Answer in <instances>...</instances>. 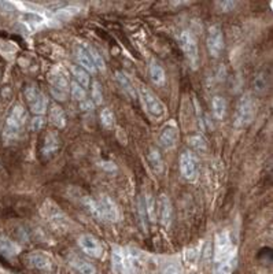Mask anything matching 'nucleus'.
<instances>
[{
	"label": "nucleus",
	"instance_id": "f257e3e1",
	"mask_svg": "<svg viewBox=\"0 0 273 274\" xmlns=\"http://www.w3.org/2000/svg\"><path fill=\"white\" fill-rule=\"evenodd\" d=\"M26 118H28V114L21 104H17L11 110L9 118L6 121L5 130H3V139L7 144L14 143L20 137V133H21L22 128L26 122Z\"/></svg>",
	"mask_w": 273,
	"mask_h": 274
},
{
	"label": "nucleus",
	"instance_id": "f03ea898",
	"mask_svg": "<svg viewBox=\"0 0 273 274\" xmlns=\"http://www.w3.org/2000/svg\"><path fill=\"white\" fill-rule=\"evenodd\" d=\"M256 116V102L251 95H244L240 97L239 103L236 106L235 126L236 128H246L251 124Z\"/></svg>",
	"mask_w": 273,
	"mask_h": 274
},
{
	"label": "nucleus",
	"instance_id": "7ed1b4c3",
	"mask_svg": "<svg viewBox=\"0 0 273 274\" xmlns=\"http://www.w3.org/2000/svg\"><path fill=\"white\" fill-rule=\"evenodd\" d=\"M42 212L44 218L50 222L55 229L58 230H69L70 228V220L69 217L65 216V212L54 204L52 202H46L43 204Z\"/></svg>",
	"mask_w": 273,
	"mask_h": 274
},
{
	"label": "nucleus",
	"instance_id": "20e7f679",
	"mask_svg": "<svg viewBox=\"0 0 273 274\" xmlns=\"http://www.w3.org/2000/svg\"><path fill=\"white\" fill-rule=\"evenodd\" d=\"M25 97L29 104L30 111L36 114L37 116H42L47 111L48 106V99L42 91H38L36 85H29L25 89Z\"/></svg>",
	"mask_w": 273,
	"mask_h": 274
},
{
	"label": "nucleus",
	"instance_id": "39448f33",
	"mask_svg": "<svg viewBox=\"0 0 273 274\" xmlns=\"http://www.w3.org/2000/svg\"><path fill=\"white\" fill-rule=\"evenodd\" d=\"M51 95L59 102L66 100L69 91H70V84L67 80L66 74L61 70H55L51 74Z\"/></svg>",
	"mask_w": 273,
	"mask_h": 274
},
{
	"label": "nucleus",
	"instance_id": "423d86ee",
	"mask_svg": "<svg viewBox=\"0 0 273 274\" xmlns=\"http://www.w3.org/2000/svg\"><path fill=\"white\" fill-rule=\"evenodd\" d=\"M96 207L101 220L109 221V222H117L120 220V211H118L117 204L114 203V200L107 195H102L96 200Z\"/></svg>",
	"mask_w": 273,
	"mask_h": 274
},
{
	"label": "nucleus",
	"instance_id": "0eeeda50",
	"mask_svg": "<svg viewBox=\"0 0 273 274\" xmlns=\"http://www.w3.org/2000/svg\"><path fill=\"white\" fill-rule=\"evenodd\" d=\"M139 95L140 97H142V102H143L144 107H146V110H147L151 115L154 116L164 115L165 112L164 104L161 103V100L158 99V97H157L148 88L146 87L140 88Z\"/></svg>",
	"mask_w": 273,
	"mask_h": 274
},
{
	"label": "nucleus",
	"instance_id": "6e6552de",
	"mask_svg": "<svg viewBox=\"0 0 273 274\" xmlns=\"http://www.w3.org/2000/svg\"><path fill=\"white\" fill-rule=\"evenodd\" d=\"M207 50L211 56H220L224 50V34L221 28L217 25L210 26L209 34H207Z\"/></svg>",
	"mask_w": 273,
	"mask_h": 274
},
{
	"label": "nucleus",
	"instance_id": "1a4fd4ad",
	"mask_svg": "<svg viewBox=\"0 0 273 274\" xmlns=\"http://www.w3.org/2000/svg\"><path fill=\"white\" fill-rule=\"evenodd\" d=\"M180 44L181 48H183V52H184V55L188 59V62L191 63V66L197 67L199 55H198L197 42L192 37V34L189 33V32H183L180 34Z\"/></svg>",
	"mask_w": 273,
	"mask_h": 274
},
{
	"label": "nucleus",
	"instance_id": "9d476101",
	"mask_svg": "<svg viewBox=\"0 0 273 274\" xmlns=\"http://www.w3.org/2000/svg\"><path fill=\"white\" fill-rule=\"evenodd\" d=\"M232 258L231 240L227 232L219 233L216 236V259L221 262H227Z\"/></svg>",
	"mask_w": 273,
	"mask_h": 274
},
{
	"label": "nucleus",
	"instance_id": "9b49d317",
	"mask_svg": "<svg viewBox=\"0 0 273 274\" xmlns=\"http://www.w3.org/2000/svg\"><path fill=\"white\" fill-rule=\"evenodd\" d=\"M79 245L85 253H88L89 257L101 258L103 253V247H102L101 241L92 234H81L79 237Z\"/></svg>",
	"mask_w": 273,
	"mask_h": 274
},
{
	"label": "nucleus",
	"instance_id": "f8f14e48",
	"mask_svg": "<svg viewBox=\"0 0 273 274\" xmlns=\"http://www.w3.org/2000/svg\"><path fill=\"white\" fill-rule=\"evenodd\" d=\"M157 217L162 224V226L168 228L172 224L173 218V208L172 203L166 195H161L158 202H157Z\"/></svg>",
	"mask_w": 273,
	"mask_h": 274
},
{
	"label": "nucleus",
	"instance_id": "ddd939ff",
	"mask_svg": "<svg viewBox=\"0 0 273 274\" xmlns=\"http://www.w3.org/2000/svg\"><path fill=\"white\" fill-rule=\"evenodd\" d=\"M180 170L181 174L185 180L193 181L197 179L198 174V166L197 159L191 152H183L180 156Z\"/></svg>",
	"mask_w": 273,
	"mask_h": 274
},
{
	"label": "nucleus",
	"instance_id": "4468645a",
	"mask_svg": "<svg viewBox=\"0 0 273 274\" xmlns=\"http://www.w3.org/2000/svg\"><path fill=\"white\" fill-rule=\"evenodd\" d=\"M179 140V130L176 126H166V128L161 132L158 143L164 150H172L174 148Z\"/></svg>",
	"mask_w": 273,
	"mask_h": 274
},
{
	"label": "nucleus",
	"instance_id": "2eb2a0df",
	"mask_svg": "<svg viewBox=\"0 0 273 274\" xmlns=\"http://www.w3.org/2000/svg\"><path fill=\"white\" fill-rule=\"evenodd\" d=\"M26 261L29 263V266L38 270H51L52 267V262H51L50 257H47L46 253L43 252H30L26 257Z\"/></svg>",
	"mask_w": 273,
	"mask_h": 274
},
{
	"label": "nucleus",
	"instance_id": "dca6fc26",
	"mask_svg": "<svg viewBox=\"0 0 273 274\" xmlns=\"http://www.w3.org/2000/svg\"><path fill=\"white\" fill-rule=\"evenodd\" d=\"M20 252H21V248H20V245L15 241H13L7 236L0 234V253L3 257L15 258Z\"/></svg>",
	"mask_w": 273,
	"mask_h": 274
},
{
	"label": "nucleus",
	"instance_id": "f3484780",
	"mask_svg": "<svg viewBox=\"0 0 273 274\" xmlns=\"http://www.w3.org/2000/svg\"><path fill=\"white\" fill-rule=\"evenodd\" d=\"M69 263L73 269L79 271L80 274H96V269L92 263H89L88 261H85L81 257L77 255H70L69 257Z\"/></svg>",
	"mask_w": 273,
	"mask_h": 274
},
{
	"label": "nucleus",
	"instance_id": "a211bd4d",
	"mask_svg": "<svg viewBox=\"0 0 273 274\" xmlns=\"http://www.w3.org/2000/svg\"><path fill=\"white\" fill-rule=\"evenodd\" d=\"M77 54V59H79V63H80V66L84 69L87 73H95L96 70V67L93 65L92 58H91V54H89L88 48H85L83 46H79L76 50Z\"/></svg>",
	"mask_w": 273,
	"mask_h": 274
},
{
	"label": "nucleus",
	"instance_id": "6ab92c4d",
	"mask_svg": "<svg viewBox=\"0 0 273 274\" xmlns=\"http://www.w3.org/2000/svg\"><path fill=\"white\" fill-rule=\"evenodd\" d=\"M59 150V136L56 132H50L44 139V146H43V155L46 158H50Z\"/></svg>",
	"mask_w": 273,
	"mask_h": 274
},
{
	"label": "nucleus",
	"instance_id": "aec40b11",
	"mask_svg": "<svg viewBox=\"0 0 273 274\" xmlns=\"http://www.w3.org/2000/svg\"><path fill=\"white\" fill-rule=\"evenodd\" d=\"M50 121L51 124L55 125L58 129H63L66 126V115H65V111L61 106H58L56 103L51 104L50 108Z\"/></svg>",
	"mask_w": 273,
	"mask_h": 274
},
{
	"label": "nucleus",
	"instance_id": "412c9836",
	"mask_svg": "<svg viewBox=\"0 0 273 274\" xmlns=\"http://www.w3.org/2000/svg\"><path fill=\"white\" fill-rule=\"evenodd\" d=\"M148 73H150V79H151L152 83L158 85V87H162L165 81H166V74H165L164 67L161 66L157 61H152V62L150 63Z\"/></svg>",
	"mask_w": 273,
	"mask_h": 274
},
{
	"label": "nucleus",
	"instance_id": "4be33fe9",
	"mask_svg": "<svg viewBox=\"0 0 273 274\" xmlns=\"http://www.w3.org/2000/svg\"><path fill=\"white\" fill-rule=\"evenodd\" d=\"M148 162H150L152 170L155 171L157 174H161L164 171V159H162L160 151L155 150V148H150V151H148Z\"/></svg>",
	"mask_w": 273,
	"mask_h": 274
},
{
	"label": "nucleus",
	"instance_id": "5701e85b",
	"mask_svg": "<svg viewBox=\"0 0 273 274\" xmlns=\"http://www.w3.org/2000/svg\"><path fill=\"white\" fill-rule=\"evenodd\" d=\"M115 79H117L120 87H121V89L125 92L126 95L129 96V97H134V96H136V91H134L133 84H132V81L129 80V77H126L125 73L117 71V73H115Z\"/></svg>",
	"mask_w": 273,
	"mask_h": 274
},
{
	"label": "nucleus",
	"instance_id": "b1692460",
	"mask_svg": "<svg viewBox=\"0 0 273 274\" xmlns=\"http://www.w3.org/2000/svg\"><path fill=\"white\" fill-rule=\"evenodd\" d=\"M211 110H213V115L216 120H223L227 112V102L223 96H215L213 102H211Z\"/></svg>",
	"mask_w": 273,
	"mask_h": 274
},
{
	"label": "nucleus",
	"instance_id": "393cba45",
	"mask_svg": "<svg viewBox=\"0 0 273 274\" xmlns=\"http://www.w3.org/2000/svg\"><path fill=\"white\" fill-rule=\"evenodd\" d=\"M72 74L73 77L76 79V83L80 84L84 89L89 87V83H91V80H89V73H87L83 67L79 66V65H73Z\"/></svg>",
	"mask_w": 273,
	"mask_h": 274
},
{
	"label": "nucleus",
	"instance_id": "a878e982",
	"mask_svg": "<svg viewBox=\"0 0 273 274\" xmlns=\"http://www.w3.org/2000/svg\"><path fill=\"white\" fill-rule=\"evenodd\" d=\"M146 212H147V218L151 222H157V202L151 195L146 196Z\"/></svg>",
	"mask_w": 273,
	"mask_h": 274
},
{
	"label": "nucleus",
	"instance_id": "bb28decb",
	"mask_svg": "<svg viewBox=\"0 0 273 274\" xmlns=\"http://www.w3.org/2000/svg\"><path fill=\"white\" fill-rule=\"evenodd\" d=\"M115 122V116H114L113 111L110 108H103L101 112V124L105 126L106 129H111Z\"/></svg>",
	"mask_w": 273,
	"mask_h": 274
},
{
	"label": "nucleus",
	"instance_id": "cd10ccee",
	"mask_svg": "<svg viewBox=\"0 0 273 274\" xmlns=\"http://www.w3.org/2000/svg\"><path fill=\"white\" fill-rule=\"evenodd\" d=\"M70 92H72L73 99L80 102V103L87 99V92H85L84 88L81 87L80 84H77L76 81H73V83L70 84Z\"/></svg>",
	"mask_w": 273,
	"mask_h": 274
},
{
	"label": "nucleus",
	"instance_id": "c85d7f7f",
	"mask_svg": "<svg viewBox=\"0 0 273 274\" xmlns=\"http://www.w3.org/2000/svg\"><path fill=\"white\" fill-rule=\"evenodd\" d=\"M188 144L192 147L193 150H197V151H206V148H207L206 140H205V139H203L202 136H199V134H193V136H189L188 137Z\"/></svg>",
	"mask_w": 273,
	"mask_h": 274
},
{
	"label": "nucleus",
	"instance_id": "c756f323",
	"mask_svg": "<svg viewBox=\"0 0 273 274\" xmlns=\"http://www.w3.org/2000/svg\"><path fill=\"white\" fill-rule=\"evenodd\" d=\"M138 216H139L142 228H143L144 230H147V212H146V206H144L143 198H139V200H138Z\"/></svg>",
	"mask_w": 273,
	"mask_h": 274
},
{
	"label": "nucleus",
	"instance_id": "7c9ffc66",
	"mask_svg": "<svg viewBox=\"0 0 273 274\" xmlns=\"http://www.w3.org/2000/svg\"><path fill=\"white\" fill-rule=\"evenodd\" d=\"M266 85H268V83H266V74H265V73H260V74L257 75L256 79H254V81H252V87H254V91L258 92V93H261V92H265V89H266Z\"/></svg>",
	"mask_w": 273,
	"mask_h": 274
},
{
	"label": "nucleus",
	"instance_id": "2f4dec72",
	"mask_svg": "<svg viewBox=\"0 0 273 274\" xmlns=\"http://www.w3.org/2000/svg\"><path fill=\"white\" fill-rule=\"evenodd\" d=\"M92 102L93 104H102V102H103L102 85L98 81H93L92 83Z\"/></svg>",
	"mask_w": 273,
	"mask_h": 274
},
{
	"label": "nucleus",
	"instance_id": "473e14b6",
	"mask_svg": "<svg viewBox=\"0 0 273 274\" xmlns=\"http://www.w3.org/2000/svg\"><path fill=\"white\" fill-rule=\"evenodd\" d=\"M88 51L89 54H91V58H92V62L93 65H95V67L101 69V70H105V61H103V58L99 55V52H98L96 50L91 48V47L88 48Z\"/></svg>",
	"mask_w": 273,
	"mask_h": 274
},
{
	"label": "nucleus",
	"instance_id": "72a5a7b5",
	"mask_svg": "<svg viewBox=\"0 0 273 274\" xmlns=\"http://www.w3.org/2000/svg\"><path fill=\"white\" fill-rule=\"evenodd\" d=\"M44 126V120H43V116H34L33 120H32V124H30V129L34 130V132H37L40 129Z\"/></svg>",
	"mask_w": 273,
	"mask_h": 274
},
{
	"label": "nucleus",
	"instance_id": "f704fd0d",
	"mask_svg": "<svg viewBox=\"0 0 273 274\" xmlns=\"http://www.w3.org/2000/svg\"><path fill=\"white\" fill-rule=\"evenodd\" d=\"M80 107L83 111H92L93 107H95V104H93L92 100L89 99H85L84 102H81L80 103Z\"/></svg>",
	"mask_w": 273,
	"mask_h": 274
},
{
	"label": "nucleus",
	"instance_id": "c9c22d12",
	"mask_svg": "<svg viewBox=\"0 0 273 274\" xmlns=\"http://www.w3.org/2000/svg\"><path fill=\"white\" fill-rule=\"evenodd\" d=\"M219 6L224 13H227V11H231L235 7V3L233 2H223V3H219Z\"/></svg>",
	"mask_w": 273,
	"mask_h": 274
},
{
	"label": "nucleus",
	"instance_id": "e433bc0d",
	"mask_svg": "<svg viewBox=\"0 0 273 274\" xmlns=\"http://www.w3.org/2000/svg\"><path fill=\"white\" fill-rule=\"evenodd\" d=\"M164 274H181V271L176 265H170L165 269Z\"/></svg>",
	"mask_w": 273,
	"mask_h": 274
},
{
	"label": "nucleus",
	"instance_id": "4c0bfd02",
	"mask_svg": "<svg viewBox=\"0 0 273 274\" xmlns=\"http://www.w3.org/2000/svg\"><path fill=\"white\" fill-rule=\"evenodd\" d=\"M101 167L102 169H105V170H107V171H114L115 169H117L113 162H102Z\"/></svg>",
	"mask_w": 273,
	"mask_h": 274
}]
</instances>
